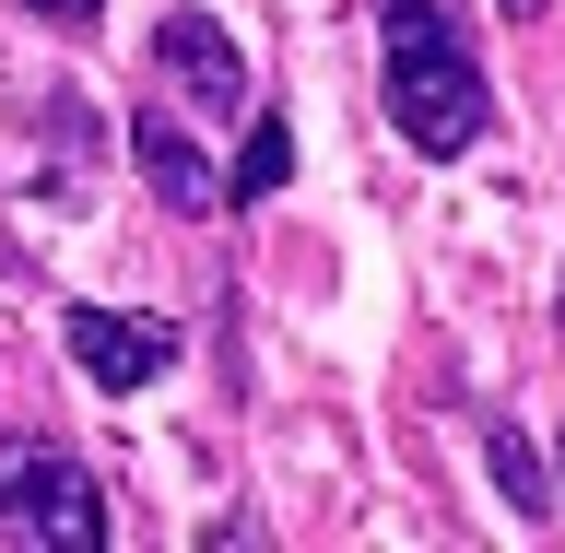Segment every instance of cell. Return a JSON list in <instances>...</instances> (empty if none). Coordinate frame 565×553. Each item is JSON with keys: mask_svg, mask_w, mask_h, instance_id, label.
<instances>
[{"mask_svg": "<svg viewBox=\"0 0 565 553\" xmlns=\"http://www.w3.org/2000/svg\"><path fill=\"white\" fill-rule=\"evenodd\" d=\"M377 95L424 166H459L494 130V83L471 60V35L448 24V0H377Z\"/></svg>", "mask_w": 565, "mask_h": 553, "instance_id": "6da1fadb", "label": "cell"}, {"mask_svg": "<svg viewBox=\"0 0 565 553\" xmlns=\"http://www.w3.org/2000/svg\"><path fill=\"white\" fill-rule=\"evenodd\" d=\"M0 542L12 553H106V483L60 436H0Z\"/></svg>", "mask_w": 565, "mask_h": 553, "instance_id": "7a4b0ae2", "label": "cell"}, {"mask_svg": "<svg viewBox=\"0 0 565 553\" xmlns=\"http://www.w3.org/2000/svg\"><path fill=\"white\" fill-rule=\"evenodd\" d=\"M153 71H166V95L189 106V118H212V130L247 106V47L212 24V12H166V24H153Z\"/></svg>", "mask_w": 565, "mask_h": 553, "instance_id": "3957f363", "label": "cell"}, {"mask_svg": "<svg viewBox=\"0 0 565 553\" xmlns=\"http://www.w3.org/2000/svg\"><path fill=\"white\" fill-rule=\"evenodd\" d=\"M60 330H71V365H83L95 389H153L177 365V330L141 318V307H71Z\"/></svg>", "mask_w": 565, "mask_h": 553, "instance_id": "277c9868", "label": "cell"}, {"mask_svg": "<svg viewBox=\"0 0 565 553\" xmlns=\"http://www.w3.org/2000/svg\"><path fill=\"white\" fill-rule=\"evenodd\" d=\"M130 166H141V189L166 212H212L224 189H212V153H201V130L177 118V106H141L130 118Z\"/></svg>", "mask_w": 565, "mask_h": 553, "instance_id": "5b68a950", "label": "cell"}, {"mask_svg": "<svg viewBox=\"0 0 565 553\" xmlns=\"http://www.w3.org/2000/svg\"><path fill=\"white\" fill-rule=\"evenodd\" d=\"M282 177H295V118H282V106H259V118H247L236 177H224V201H236V212H259V201H282Z\"/></svg>", "mask_w": 565, "mask_h": 553, "instance_id": "8992f818", "label": "cell"}, {"mask_svg": "<svg viewBox=\"0 0 565 553\" xmlns=\"http://www.w3.org/2000/svg\"><path fill=\"white\" fill-rule=\"evenodd\" d=\"M483 471H494V494H507L530 530L554 519V471H542V448H530L519 424H483Z\"/></svg>", "mask_w": 565, "mask_h": 553, "instance_id": "52a82bcc", "label": "cell"}, {"mask_svg": "<svg viewBox=\"0 0 565 553\" xmlns=\"http://www.w3.org/2000/svg\"><path fill=\"white\" fill-rule=\"evenodd\" d=\"M24 12H47V24H71V35H83V24L106 12V0H24Z\"/></svg>", "mask_w": 565, "mask_h": 553, "instance_id": "ba28073f", "label": "cell"}, {"mask_svg": "<svg viewBox=\"0 0 565 553\" xmlns=\"http://www.w3.org/2000/svg\"><path fill=\"white\" fill-rule=\"evenodd\" d=\"M507 12H519V24H530V12H554V0H507Z\"/></svg>", "mask_w": 565, "mask_h": 553, "instance_id": "9c48e42d", "label": "cell"}, {"mask_svg": "<svg viewBox=\"0 0 565 553\" xmlns=\"http://www.w3.org/2000/svg\"><path fill=\"white\" fill-rule=\"evenodd\" d=\"M554 471H565V448H554Z\"/></svg>", "mask_w": 565, "mask_h": 553, "instance_id": "30bf717a", "label": "cell"}, {"mask_svg": "<svg viewBox=\"0 0 565 553\" xmlns=\"http://www.w3.org/2000/svg\"><path fill=\"white\" fill-rule=\"evenodd\" d=\"M554 307H565V295H554Z\"/></svg>", "mask_w": 565, "mask_h": 553, "instance_id": "8fae6325", "label": "cell"}]
</instances>
